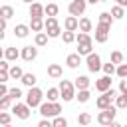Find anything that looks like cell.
<instances>
[{"instance_id": "cell-1", "label": "cell", "mask_w": 127, "mask_h": 127, "mask_svg": "<svg viewBox=\"0 0 127 127\" xmlns=\"http://www.w3.org/2000/svg\"><path fill=\"white\" fill-rule=\"evenodd\" d=\"M40 111V115H42V119H54V117H60L62 115V105L56 101V103H50V101H44L40 107H38Z\"/></svg>"}, {"instance_id": "cell-2", "label": "cell", "mask_w": 127, "mask_h": 127, "mask_svg": "<svg viewBox=\"0 0 127 127\" xmlns=\"http://www.w3.org/2000/svg\"><path fill=\"white\" fill-rule=\"evenodd\" d=\"M44 97H46V93H44L40 87H30L28 93H26V103L34 109V107H40V105L44 103Z\"/></svg>"}, {"instance_id": "cell-3", "label": "cell", "mask_w": 127, "mask_h": 127, "mask_svg": "<svg viewBox=\"0 0 127 127\" xmlns=\"http://www.w3.org/2000/svg\"><path fill=\"white\" fill-rule=\"evenodd\" d=\"M58 87H60L62 99H64L65 103H67V101H71V99H75V93H77V89H75L73 81H69V79H62Z\"/></svg>"}, {"instance_id": "cell-4", "label": "cell", "mask_w": 127, "mask_h": 127, "mask_svg": "<svg viewBox=\"0 0 127 127\" xmlns=\"http://www.w3.org/2000/svg\"><path fill=\"white\" fill-rule=\"evenodd\" d=\"M115 97H117V91L111 87L109 91H105V93H101L97 99H95V105H97V109L99 111H103V109H109L111 105H113V101H115Z\"/></svg>"}, {"instance_id": "cell-5", "label": "cell", "mask_w": 127, "mask_h": 127, "mask_svg": "<svg viewBox=\"0 0 127 127\" xmlns=\"http://www.w3.org/2000/svg\"><path fill=\"white\" fill-rule=\"evenodd\" d=\"M115 115H117V107H115V105H111L109 109H103V111H99V115H97V123H99V125H105V127H109V125L115 121Z\"/></svg>"}, {"instance_id": "cell-6", "label": "cell", "mask_w": 127, "mask_h": 127, "mask_svg": "<svg viewBox=\"0 0 127 127\" xmlns=\"http://www.w3.org/2000/svg\"><path fill=\"white\" fill-rule=\"evenodd\" d=\"M30 113H32V107H30L28 103H18V101H16V103L12 105V115L18 117V119H28Z\"/></svg>"}, {"instance_id": "cell-7", "label": "cell", "mask_w": 127, "mask_h": 127, "mask_svg": "<svg viewBox=\"0 0 127 127\" xmlns=\"http://www.w3.org/2000/svg\"><path fill=\"white\" fill-rule=\"evenodd\" d=\"M85 8H87V0H71L67 6V12H69V16L77 18V16H83Z\"/></svg>"}, {"instance_id": "cell-8", "label": "cell", "mask_w": 127, "mask_h": 127, "mask_svg": "<svg viewBox=\"0 0 127 127\" xmlns=\"http://www.w3.org/2000/svg\"><path fill=\"white\" fill-rule=\"evenodd\" d=\"M109 32H111V26H105V24H99L95 26V42L97 44H105L109 40Z\"/></svg>"}, {"instance_id": "cell-9", "label": "cell", "mask_w": 127, "mask_h": 127, "mask_svg": "<svg viewBox=\"0 0 127 127\" xmlns=\"http://www.w3.org/2000/svg\"><path fill=\"white\" fill-rule=\"evenodd\" d=\"M85 65H87V69L91 71V73H95V71H99L101 67H103V64H101V58H99V54H89L87 58H85Z\"/></svg>"}, {"instance_id": "cell-10", "label": "cell", "mask_w": 127, "mask_h": 127, "mask_svg": "<svg viewBox=\"0 0 127 127\" xmlns=\"http://www.w3.org/2000/svg\"><path fill=\"white\" fill-rule=\"evenodd\" d=\"M30 18H36V20H46V6H42L40 2H34L28 10Z\"/></svg>"}, {"instance_id": "cell-11", "label": "cell", "mask_w": 127, "mask_h": 127, "mask_svg": "<svg viewBox=\"0 0 127 127\" xmlns=\"http://www.w3.org/2000/svg\"><path fill=\"white\" fill-rule=\"evenodd\" d=\"M18 58H22V50H18L16 46H6V48H4V60L16 62Z\"/></svg>"}, {"instance_id": "cell-12", "label": "cell", "mask_w": 127, "mask_h": 127, "mask_svg": "<svg viewBox=\"0 0 127 127\" xmlns=\"http://www.w3.org/2000/svg\"><path fill=\"white\" fill-rule=\"evenodd\" d=\"M38 58V46H24L22 48V60L24 62H34Z\"/></svg>"}, {"instance_id": "cell-13", "label": "cell", "mask_w": 127, "mask_h": 127, "mask_svg": "<svg viewBox=\"0 0 127 127\" xmlns=\"http://www.w3.org/2000/svg\"><path fill=\"white\" fill-rule=\"evenodd\" d=\"M95 89L101 91V93L109 91V89H111V77H109V75H103V77L95 79Z\"/></svg>"}, {"instance_id": "cell-14", "label": "cell", "mask_w": 127, "mask_h": 127, "mask_svg": "<svg viewBox=\"0 0 127 127\" xmlns=\"http://www.w3.org/2000/svg\"><path fill=\"white\" fill-rule=\"evenodd\" d=\"M64 30H65V32H75V30H79V18L67 16V18L64 20Z\"/></svg>"}, {"instance_id": "cell-15", "label": "cell", "mask_w": 127, "mask_h": 127, "mask_svg": "<svg viewBox=\"0 0 127 127\" xmlns=\"http://www.w3.org/2000/svg\"><path fill=\"white\" fill-rule=\"evenodd\" d=\"M65 65L69 67V69H77L79 65H81V56L75 52V54H69L67 58H65Z\"/></svg>"}, {"instance_id": "cell-16", "label": "cell", "mask_w": 127, "mask_h": 127, "mask_svg": "<svg viewBox=\"0 0 127 127\" xmlns=\"http://www.w3.org/2000/svg\"><path fill=\"white\" fill-rule=\"evenodd\" d=\"M77 54L79 56H89V54H93V40H89V42H83V44H77Z\"/></svg>"}, {"instance_id": "cell-17", "label": "cell", "mask_w": 127, "mask_h": 127, "mask_svg": "<svg viewBox=\"0 0 127 127\" xmlns=\"http://www.w3.org/2000/svg\"><path fill=\"white\" fill-rule=\"evenodd\" d=\"M30 32H32V30H30L28 24H16V26H14V36H16V38H28Z\"/></svg>"}, {"instance_id": "cell-18", "label": "cell", "mask_w": 127, "mask_h": 127, "mask_svg": "<svg viewBox=\"0 0 127 127\" xmlns=\"http://www.w3.org/2000/svg\"><path fill=\"white\" fill-rule=\"evenodd\" d=\"M62 73H64V69H62L60 64H50V65H48V75H50L52 79H60Z\"/></svg>"}, {"instance_id": "cell-19", "label": "cell", "mask_w": 127, "mask_h": 127, "mask_svg": "<svg viewBox=\"0 0 127 127\" xmlns=\"http://www.w3.org/2000/svg\"><path fill=\"white\" fill-rule=\"evenodd\" d=\"M73 85H75L77 91H81V89H89V77H87V75H77L75 81H73Z\"/></svg>"}, {"instance_id": "cell-20", "label": "cell", "mask_w": 127, "mask_h": 127, "mask_svg": "<svg viewBox=\"0 0 127 127\" xmlns=\"http://www.w3.org/2000/svg\"><path fill=\"white\" fill-rule=\"evenodd\" d=\"M60 97H62V93H60V87H50V89L46 91V101H50V103H56Z\"/></svg>"}, {"instance_id": "cell-21", "label": "cell", "mask_w": 127, "mask_h": 127, "mask_svg": "<svg viewBox=\"0 0 127 127\" xmlns=\"http://www.w3.org/2000/svg\"><path fill=\"white\" fill-rule=\"evenodd\" d=\"M48 40H50V36H48L46 32H40V34H36V36H34V46L44 48V46H48Z\"/></svg>"}, {"instance_id": "cell-22", "label": "cell", "mask_w": 127, "mask_h": 127, "mask_svg": "<svg viewBox=\"0 0 127 127\" xmlns=\"http://www.w3.org/2000/svg\"><path fill=\"white\" fill-rule=\"evenodd\" d=\"M30 30L32 32H36V34H40L42 30H46V26H44V20H36V18H30Z\"/></svg>"}, {"instance_id": "cell-23", "label": "cell", "mask_w": 127, "mask_h": 127, "mask_svg": "<svg viewBox=\"0 0 127 127\" xmlns=\"http://www.w3.org/2000/svg\"><path fill=\"white\" fill-rule=\"evenodd\" d=\"M91 121H93V117H91V113H87V111H81V113L77 115V125H81V127H87Z\"/></svg>"}, {"instance_id": "cell-24", "label": "cell", "mask_w": 127, "mask_h": 127, "mask_svg": "<svg viewBox=\"0 0 127 127\" xmlns=\"http://www.w3.org/2000/svg\"><path fill=\"white\" fill-rule=\"evenodd\" d=\"M91 28H93V22L89 20V18H79V32H85V34H89L91 32Z\"/></svg>"}, {"instance_id": "cell-25", "label": "cell", "mask_w": 127, "mask_h": 127, "mask_svg": "<svg viewBox=\"0 0 127 127\" xmlns=\"http://www.w3.org/2000/svg\"><path fill=\"white\" fill-rule=\"evenodd\" d=\"M111 64H115V65H121V64H125V56H123V52H119V50H113L111 52V60H109Z\"/></svg>"}, {"instance_id": "cell-26", "label": "cell", "mask_w": 127, "mask_h": 127, "mask_svg": "<svg viewBox=\"0 0 127 127\" xmlns=\"http://www.w3.org/2000/svg\"><path fill=\"white\" fill-rule=\"evenodd\" d=\"M26 87H36V81H38V77H36V73H24V77L20 79Z\"/></svg>"}, {"instance_id": "cell-27", "label": "cell", "mask_w": 127, "mask_h": 127, "mask_svg": "<svg viewBox=\"0 0 127 127\" xmlns=\"http://www.w3.org/2000/svg\"><path fill=\"white\" fill-rule=\"evenodd\" d=\"M58 12H60V6L58 4H46V18H56L58 16Z\"/></svg>"}, {"instance_id": "cell-28", "label": "cell", "mask_w": 127, "mask_h": 127, "mask_svg": "<svg viewBox=\"0 0 127 127\" xmlns=\"http://www.w3.org/2000/svg\"><path fill=\"white\" fill-rule=\"evenodd\" d=\"M14 16V8L10 6V4H4L2 8H0V18H4V20H10Z\"/></svg>"}, {"instance_id": "cell-29", "label": "cell", "mask_w": 127, "mask_h": 127, "mask_svg": "<svg viewBox=\"0 0 127 127\" xmlns=\"http://www.w3.org/2000/svg\"><path fill=\"white\" fill-rule=\"evenodd\" d=\"M111 16H113V20H121V18L125 16V8L119 6V4H115V6L111 8Z\"/></svg>"}, {"instance_id": "cell-30", "label": "cell", "mask_w": 127, "mask_h": 127, "mask_svg": "<svg viewBox=\"0 0 127 127\" xmlns=\"http://www.w3.org/2000/svg\"><path fill=\"white\" fill-rule=\"evenodd\" d=\"M115 20H113V16H111V12H101L99 14V24H105V26H111Z\"/></svg>"}, {"instance_id": "cell-31", "label": "cell", "mask_w": 127, "mask_h": 127, "mask_svg": "<svg viewBox=\"0 0 127 127\" xmlns=\"http://www.w3.org/2000/svg\"><path fill=\"white\" fill-rule=\"evenodd\" d=\"M10 77H12V79H22V77H24V69H22L20 65H12V67H10Z\"/></svg>"}, {"instance_id": "cell-32", "label": "cell", "mask_w": 127, "mask_h": 127, "mask_svg": "<svg viewBox=\"0 0 127 127\" xmlns=\"http://www.w3.org/2000/svg\"><path fill=\"white\" fill-rule=\"evenodd\" d=\"M89 97H91L89 89H81V91H77V93H75V99H77L79 103H87V101H89Z\"/></svg>"}, {"instance_id": "cell-33", "label": "cell", "mask_w": 127, "mask_h": 127, "mask_svg": "<svg viewBox=\"0 0 127 127\" xmlns=\"http://www.w3.org/2000/svg\"><path fill=\"white\" fill-rule=\"evenodd\" d=\"M75 36H77L75 32H65V30H64V34H62V42H64V44H73V42H75Z\"/></svg>"}, {"instance_id": "cell-34", "label": "cell", "mask_w": 127, "mask_h": 127, "mask_svg": "<svg viewBox=\"0 0 127 127\" xmlns=\"http://www.w3.org/2000/svg\"><path fill=\"white\" fill-rule=\"evenodd\" d=\"M101 69H103V73H105V75H109V77H111L113 73H117V65H115V64H111V62H109V64H103V67H101Z\"/></svg>"}, {"instance_id": "cell-35", "label": "cell", "mask_w": 127, "mask_h": 127, "mask_svg": "<svg viewBox=\"0 0 127 127\" xmlns=\"http://www.w3.org/2000/svg\"><path fill=\"white\" fill-rule=\"evenodd\" d=\"M12 101H14V99H12L10 95H4V97H0V109H2V111H6V109L12 105Z\"/></svg>"}, {"instance_id": "cell-36", "label": "cell", "mask_w": 127, "mask_h": 127, "mask_svg": "<svg viewBox=\"0 0 127 127\" xmlns=\"http://www.w3.org/2000/svg\"><path fill=\"white\" fill-rule=\"evenodd\" d=\"M44 26H46V32H48V30H52V28H58L60 24H58V18H46V20H44Z\"/></svg>"}, {"instance_id": "cell-37", "label": "cell", "mask_w": 127, "mask_h": 127, "mask_svg": "<svg viewBox=\"0 0 127 127\" xmlns=\"http://www.w3.org/2000/svg\"><path fill=\"white\" fill-rule=\"evenodd\" d=\"M8 95H10V97H12L14 101H18V99H20V97H22L24 93H22V89H20V87H10V91H8Z\"/></svg>"}, {"instance_id": "cell-38", "label": "cell", "mask_w": 127, "mask_h": 127, "mask_svg": "<svg viewBox=\"0 0 127 127\" xmlns=\"http://www.w3.org/2000/svg\"><path fill=\"white\" fill-rule=\"evenodd\" d=\"M52 125H54V127H67V119L62 117V115H60V117H54V119H52Z\"/></svg>"}, {"instance_id": "cell-39", "label": "cell", "mask_w": 127, "mask_h": 127, "mask_svg": "<svg viewBox=\"0 0 127 127\" xmlns=\"http://www.w3.org/2000/svg\"><path fill=\"white\" fill-rule=\"evenodd\" d=\"M10 121H12V113L0 111V123H2V125H10Z\"/></svg>"}, {"instance_id": "cell-40", "label": "cell", "mask_w": 127, "mask_h": 127, "mask_svg": "<svg viewBox=\"0 0 127 127\" xmlns=\"http://www.w3.org/2000/svg\"><path fill=\"white\" fill-rule=\"evenodd\" d=\"M117 77L127 79V62H125V64H121V65H117Z\"/></svg>"}, {"instance_id": "cell-41", "label": "cell", "mask_w": 127, "mask_h": 127, "mask_svg": "<svg viewBox=\"0 0 127 127\" xmlns=\"http://www.w3.org/2000/svg\"><path fill=\"white\" fill-rule=\"evenodd\" d=\"M89 40H93V38H91L89 34H85V32H79V34L75 36V42H77V44H83V42H89Z\"/></svg>"}, {"instance_id": "cell-42", "label": "cell", "mask_w": 127, "mask_h": 127, "mask_svg": "<svg viewBox=\"0 0 127 127\" xmlns=\"http://www.w3.org/2000/svg\"><path fill=\"white\" fill-rule=\"evenodd\" d=\"M46 34H48L50 38H62V34H64V32H62V28L58 26V28H52V30H48Z\"/></svg>"}, {"instance_id": "cell-43", "label": "cell", "mask_w": 127, "mask_h": 127, "mask_svg": "<svg viewBox=\"0 0 127 127\" xmlns=\"http://www.w3.org/2000/svg\"><path fill=\"white\" fill-rule=\"evenodd\" d=\"M10 79V71H0V83H6Z\"/></svg>"}, {"instance_id": "cell-44", "label": "cell", "mask_w": 127, "mask_h": 127, "mask_svg": "<svg viewBox=\"0 0 127 127\" xmlns=\"http://www.w3.org/2000/svg\"><path fill=\"white\" fill-rule=\"evenodd\" d=\"M119 93H127V79L119 81Z\"/></svg>"}, {"instance_id": "cell-45", "label": "cell", "mask_w": 127, "mask_h": 127, "mask_svg": "<svg viewBox=\"0 0 127 127\" xmlns=\"http://www.w3.org/2000/svg\"><path fill=\"white\" fill-rule=\"evenodd\" d=\"M38 127H54V125H52L50 119H40V121H38Z\"/></svg>"}, {"instance_id": "cell-46", "label": "cell", "mask_w": 127, "mask_h": 127, "mask_svg": "<svg viewBox=\"0 0 127 127\" xmlns=\"http://www.w3.org/2000/svg\"><path fill=\"white\" fill-rule=\"evenodd\" d=\"M8 91H10V87H8L6 83H0V95L4 97V95H8Z\"/></svg>"}, {"instance_id": "cell-47", "label": "cell", "mask_w": 127, "mask_h": 127, "mask_svg": "<svg viewBox=\"0 0 127 127\" xmlns=\"http://www.w3.org/2000/svg\"><path fill=\"white\" fill-rule=\"evenodd\" d=\"M99 2H107V0H87V4H99Z\"/></svg>"}, {"instance_id": "cell-48", "label": "cell", "mask_w": 127, "mask_h": 127, "mask_svg": "<svg viewBox=\"0 0 127 127\" xmlns=\"http://www.w3.org/2000/svg\"><path fill=\"white\" fill-rule=\"evenodd\" d=\"M109 127H123V125H121V123H117V121H113V123H111Z\"/></svg>"}, {"instance_id": "cell-49", "label": "cell", "mask_w": 127, "mask_h": 127, "mask_svg": "<svg viewBox=\"0 0 127 127\" xmlns=\"http://www.w3.org/2000/svg\"><path fill=\"white\" fill-rule=\"evenodd\" d=\"M22 2H24V4H28V6H32V4L36 2V0H22Z\"/></svg>"}, {"instance_id": "cell-50", "label": "cell", "mask_w": 127, "mask_h": 127, "mask_svg": "<svg viewBox=\"0 0 127 127\" xmlns=\"http://www.w3.org/2000/svg\"><path fill=\"white\" fill-rule=\"evenodd\" d=\"M119 6H123V8L127 10V0H121V4H119Z\"/></svg>"}, {"instance_id": "cell-51", "label": "cell", "mask_w": 127, "mask_h": 127, "mask_svg": "<svg viewBox=\"0 0 127 127\" xmlns=\"http://www.w3.org/2000/svg\"><path fill=\"white\" fill-rule=\"evenodd\" d=\"M113 2H115V4H121V0H113Z\"/></svg>"}, {"instance_id": "cell-52", "label": "cell", "mask_w": 127, "mask_h": 127, "mask_svg": "<svg viewBox=\"0 0 127 127\" xmlns=\"http://www.w3.org/2000/svg\"><path fill=\"white\" fill-rule=\"evenodd\" d=\"M2 127H12V125H2Z\"/></svg>"}, {"instance_id": "cell-53", "label": "cell", "mask_w": 127, "mask_h": 127, "mask_svg": "<svg viewBox=\"0 0 127 127\" xmlns=\"http://www.w3.org/2000/svg\"><path fill=\"white\" fill-rule=\"evenodd\" d=\"M125 62H127V56H125Z\"/></svg>"}, {"instance_id": "cell-54", "label": "cell", "mask_w": 127, "mask_h": 127, "mask_svg": "<svg viewBox=\"0 0 127 127\" xmlns=\"http://www.w3.org/2000/svg\"><path fill=\"white\" fill-rule=\"evenodd\" d=\"M123 127H127V123H125V125H123Z\"/></svg>"}, {"instance_id": "cell-55", "label": "cell", "mask_w": 127, "mask_h": 127, "mask_svg": "<svg viewBox=\"0 0 127 127\" xmlns=\"http://www.w3.org/2000/svg\"><path fill=\"white\" fill-rule=\"evenodd\" d=\"M125 32H127V28H125Z\"/></svg>"}]
</instances>
